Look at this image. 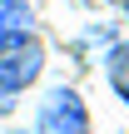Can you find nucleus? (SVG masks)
Returning a JSON list of instances; mask_svg holds the SVG:
<instances>
[{"instance_id":"7ed1b4c3","label":"nucleus","mask_w":129,"mask_h":134,"mask_svg":"<svg viewBox=\"0 0 129 134\" xmlns=\"http://www.w3.org/2000/svg\"><path fill=\"white\" fill-rule=\"evenodd\" d=\"M30 25H35V15H30L25 0H0V45L5 40H25Z\"/></svg>"},{"instance_id":"f03ea898","label":"nucleus","mask_w":129,"mask_h":134,"mask_svg":"<svg viewBox=\"0 0 129 134\" xmlns=\"http://www.w3.org/2000/svg\"><path fill=\"white\" fill-rule=\"evenodd\" d=\"M35 134H89V114L80 104L75 90H50L40 99V114H35Z\"/></svg>"},{"instance_id":"20e7f679","label":"nucleus","mask_w":129,"mask_h":134,"mask_svg":"<svg viewBox=\"0 0 129 134\" xmlns=\"http://www.w3.org/2000/svg\"><path fill=\"white\" fill-rule=\"evenodd\" d=\"M104 70H109V85H114V94L129 104V40H114V45H109V55H104Z\"/></svg>"},{"instance_id":"f257e3e1","label":"nucleus","mask_w":129,"mask_h":134,"mask_svg":"<svg viewBox=\"0 0 129 134\" xmlns=\"http://www.w3.org/2000/svg\"><path fill=\"white\" fill-rule=\"evenodd\" d=\"M45 70V50L25 35V40H5L0 45V114L10 109L15 94H25Z\"/></svg>"}]
</instances>
